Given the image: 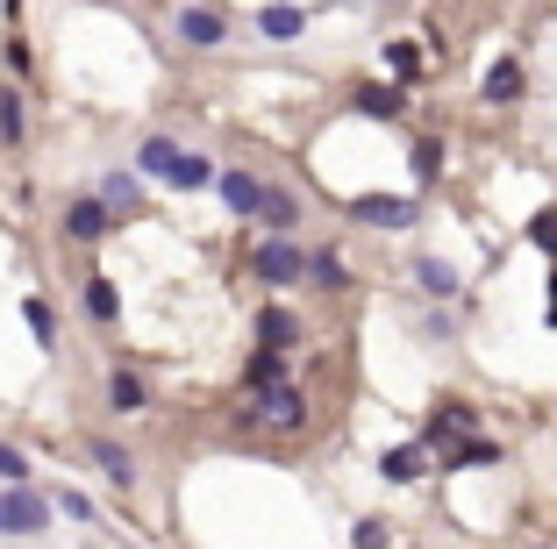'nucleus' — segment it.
Listing matches in <instances>:
<instances>
[{
  "instance_id": "obj_30",
  "label": "nucleus",
  "mask_w": 557,
  "mask_h": 549,
  "mask_svg": "<svg viewBox=\"0 0 557 549\" xmlns=\"http://www.w3.org/2000/svg\"><path fill=\"white\" fill-rule=\"evenodd\" d=\"M0 485H29V457L15 442H0Z\"/></svg>"
},
{
  "instance_id": "obj_32",
  "label": "nucleus",
  "mask_w": 557,
  "mask_h": 549,
  "mask_svg": "<svg viewBox=\"0 0 557 549\" xmlns=\"http://www.w3.org/2000/svg\"><path fill=\"white\" fill-rule=\"evenodd\" d=\"M358 549H386V521H358V535H350Z\"/></svg>"
},
{
  "instance_id": "obj_31",
  "label": "nucleus",
  "mask_w": 557,
  "mask_h": 549,
  "mask_svg": "<svg viewBox=\"0 0 557 549\" xmlns=\"http://www.w3.org/2000/svg\"><path fill=\"white\" fill-rule=\"evenodd\" d=\"M8 72H15V86L36 79V58H29V43H22V36H8Z\"/></svg>"
},
{
  "instance_id": "obj_1",
  "label": "nucleus",
  "mask_w": 557,
  "mask_h": 549,
  "mask_svg": "<svg viewBox=\"0 0 557 549\" xmlns=\"http://www.w3.org/2000/svg\"><path fill=\"white\" fill-rule=\"evenodd\" d=\"M250 272H258V286H272V292L308 286V242H294V236H264V242H250Z\"/></svg>"
},
{
  "instance_id": "obj_23",
  "label": "nucleus",
  "mask_w": 557,
  "mask_h": 549,
  "mask_svg": "<svg viewBox=\"0 0 557 549\" xmlns=\"http://www.w3.org/2000/svg\"><path fill=\"white\" fill-rule=\"evenodd\" d=\"M86 457H94V464H100V471H108V485H122V492H129V485H136V457H129V450H122V442H108V436H94V442H86Z\"/></svg>"
},
{
  "instance_id": "obj_13",
  "label": "nucleus",
  "mask_w": 557,
  "mask_h": 549,
  "mask_svg": "<svg viewBox=\"0 0 557 549\" xmlns=\"http://www.w3.org/2000/svg\"><path fill=\"white\" fill-rule=\"evenodd\" d=\"M294 378V357L286 350H250V364H244V392L258 400V392H272V386H286Z\"/></svg>"
},
{
  "instance_id": "obj_3",
  "label": "nucleus",
  "mask_w": 557,
  "mask_h": 549,
  "mask_svg": "<svg viewBox=\"0 0 557 549\" xmlns=\"http://www.w3.org/2000/svg\"><path fill=\"white\" fill-rule=\"evenodd\" d=\"M344 214L358 228H386V236H394V228H414V222H422V200H408V194H350Z\"/></svg>"
},
{
  "instance_id": "obj_19",
  "label": "nucleus",
  "mask_w": 557,
  "mask_h": 549,
  "mask_svg": "<svg viewBox=\"0 0 557 549\" xmlns=\"http://www.w3.org/2000/svg\"><path fill=\"white\" fill-rule=\"evenodd\" d=\"M164 186H172V194H214V164L200 158V150H180L172 172H164Z\"/></svg>"
},
{
  "instance_id": "obj_15",
  "label": "nucleus",
  "mask_w": 557,
  "mask_h": 549,
  "mask_svg": "<svg viewBox=\"0 0 557 549\" xmlns=\"http://www.w3.org/2000/svg\"><path fill=\"white\" fill-rule=\"evenodd\" d=\"M429 457H436L429 442H400V450L379 457V478L386 485H414V478H429Z\"/></svg>"
},
{
  "instance_id": "obj_10",
  "label": "nucleus",
  "mask_w": 557,
  "mask_h": 549,
  "mask_svg": "<svg viewBox=\"0 0 557 549\" xmlns=\"http://www.w3.org/2000/svg\"><path fill=\"white\" fill-rule=\"evenodd\" d=\"M522 93H529V65L515 58V50H500V58L486 65V79H479V100H486V108H515Z\"/></svg>"
},
{
  "instance_id": "obj_21",
  "label": "nucleus",
  "mask_w": 557,
  "mask_h": 549,
  "mask_svg": "<svg viewBox=\"0 0 557 549\" xmlns=\"http://www.w3.org/2000/svg\"><path fill=\"white\" fill-rule=\"evenodd\" d=\"M100 200L129 222V214H144V172H108L100 178Z\"/></svg>"
},
{
  "instance_id": "obj_6",
  "label": "nucleus",
  "mask_w": 557,
  "mask_h": 549,
  "mask_svg": "<svg viewBox=\"0 0 557 549\" xmlns=\"http://www.w3.org/2000/svg\"><path fill=\"white\" fill-rule=\"evenodd\" d=\"M50 528V500L36 485H0V535H44Z\"/></svg>"
},
{
  "instance_id": "obj_14",
  "label": "nucleus",
  "mask_w": 557,
  "mask_h": 549,
  "mask_svg": "<svg viewBox=\"0 0 557 549\" xmlns=\"http://www.w3.org/2000/svg\"><path fill=\"white\" fill-rule=\"evenodd\" d=\"M308 286L314 292H350V264H344L336 242H314V250H308Z\"/></svg>"
},
{
  "instance_id": "obj_2",
  "label": "nucleus",
  "mask_w": 557,
  "mask_h": 549,
  "mask_svg": "<svg viewBox=\"0 0 557 549\" xmlns=\"http://www.w3.org/2000/svg\"><path fill=\"white\" fill-rule=\"evenodd\" d=\"M244 428H278V436H300L308 428V392L286 378V386H272V392H258V400H244Z\"/></svg>"
},
{
  "instance_id": "obj_5",
  "label": "nucleus",
  "mask_w": 557,
  "mask_h": 549,
  "mask_svg": "<svg viewBox=\"0 0 557 549\" xmlns=\"http://www.w3.org/2000/svg\"><path fill=\"white\" fill-rule=\"evenodd\" d=\"M122 228V214L108 208L100 194H72L65 200V242H79V250H94V242H108Z\"/></svg>"
},
{
  "instance_id": "obj_22",
  "label": "nucleus",
  "mask_w": 557,
  "mask_h": 549,
  "mask_svg": "<svg viewBox=\"0 0 557 549\" xmlns=\"http://www.w3.org/2000/svg\"><path fill=\"white\" fill-rule=\"evenodd\" d=\"M22 328L36 336V350H44V357H58V314H50L44 292H22Z\"/></svg>"
},
{
  "instance_id": "obj_25",
  "label": "nucleus",
  "mask_w": 557,
  "mask_h": 549,
  "mask_svg": "<svg viewBox=\"0 0 557 549\" xmlns=\"http://www.w3.org/2000/svg\"><path fill=\"white\" fill-rule=\"evenodd\" d=\"M414 278H422V292H429V300H458V292H465L458 264H443V258H414Z\"/></svg>"
},
{
  "instance_id": "obj_28",
  "label": "nucleus",
  "mask_w": 557,
  "mask_h": 549,
  "mask_svg": "<svg viewBox=\"0 0 557 549\" xmlns=\"http://www.w3.org/2000/svg\"><path fill=\"white\" fill-rule=\"evenodd\" d=\"M408 164H414V186H436V172H443V136H414Z\"/></svg>"
},
{
  "instance_id": "obj_34",
  "label": "nucleus",
  "mask_w": 557,
  "mask_h": 549,
  "mask_svg": "<svg viewBox=\"0 0 557 549\" xmlns=\"http://www.w3.org/2000/svg\"><path fill=\"white\" fill-rule=\"evenodd\" d=\"M543 322L557 328V264H550V308H543Z\"/></svg>"
},
{
  "instance_id": "obj_35",
  "label": "nucleus",
  "mask_w": 557,
  "mask_h": 549,
  "mask_svg": "<svg viewBox=\"0 0 557 549\" xmlns=\"http://www.w3.org/2000/svg\"><path fill=\"white\" fill-rule=\"evenodd\" d=\"M0 15H8V29H15V22H22V0H0Z\"/></svg>"
},
{
  "instance_id": "obj_7",
  "label": "nucleus",
  "mask_w": 557,
  "mask_h": 549,
  "mask_svg": "<svg viewBox=\"0 0 557 549\" xmlns=\"http://www.w3.org/2000/svg\"><path fill=\"white\" fill-rule=\"evenodd\" d=\"M350 114H364V122H408V86L358 79V86H350Z\"/></svg>"
},
{
  "instance_id": "obj_12",
  "label": "nucleus",
  "mask_w": 557,
  "mask_h": 549,
  "mask_svg": "<svg viewBox=\"0 0 557 549\" xmlns=\"http://www.w3.org/2000/svg\"><path fill=\"white\" fill-rule=\"evenodd\" d=\"M379 65H386V79H394V86H422L429 79V72H422V43H414V36H386Z\"/></svg>"
},
{
  "instance_id": "obj_18",
  "label": "nucleus",
  "mask_w": 557,
  "mask_h": 549,
  "mask_svg": "<svg viewBox=\"0 0 557 549\" xmlns=\"http://www.w3.org/2000/svg\"><path fill=\"white\" fill-rule=\"evenodd\" d=\"M258 36H272V43H294V36H308V8H294V0H272V8H258Z\"/></svg>"
},
{
  "instance_id": "obj_16",
  "label": "nucleus",
  "mask_w": 557,
  "mask_h": 549,
  "mask_svg": "<svg viewBox=\"0 0 557 549\" xmlns=\"http://www.w3.org/2000/svg\"><path fill=\"white\" fill-rule=\"evenodd\" d=\"M258 350H286V357H294L300 350V314L272 300V308L258 314Z\"/></svg>"
},
{
  "instance_id": "obj_27",
  "label": "nucleus",
  "mask_w": 557,
  "mask_h": 549,
  "mask_svg": "<svg viewBox=\"0 0 557 549\" xmlns=\"http://www.w3.org/2000/svg\"><path fill=\"white\" fill-rule=\"evenodd\" d=\"M172 158H180V144H172V136H144L136 172H144V178H164V172H172Z\"/></svg>"
},
{
  "instance_id": "obj_8",
  "label": "nucleus",
  "mask_w": 557,
  "mask_h": 549,
  "mask_svg": "<svg viewBox=\"0 0 557 549\" xmlns=\"http://www.w3.org/2000/svg\"><path fill=\"white\" fill-rule=\"evenodd\" d=\"M264 186H272V178H258L250 164H222V172H214V194H222V208H230V214H244V222H258Z\"/></svg>"
},
{
  "instance_id": "obj_33",
  "label": "nucleus",
  "mask_w": 557,
  "mask_h": 549,
  "mask_svg": "<svg viewBox=\"0 0 557 549\" xmlns=\"http://www.w3.org/2000/svg\"><path fill=\"white\" fill-rule=\"evenodd\" d=\"M58 507H65L72 521H94V500H86V492H58Z\"/></svg>"
},
{
  "instance_id": "obj_20",
  "label": "nucleus",
  "mask_w": 557,
  "mask_h": 549,
  "mask_svg": "<svg viewBox=\"0 0 557 549\" xmlns=\"http://www.w3.org/2000/svg\"><path fill=\"white\" fill-rule=\"evenodd\" d=\"M479 464H500V442L465 436V442H450V450H436V471H479Z\"/></svg>"
},
{
  "instance_id": "obj_17",
  "label": "nucleus",
  "mask_w": 557,
  "mask_h": 549,
  "mask_svg": "<svg viewBox=\"0 0 557 549\" xmlns=\"http://www.w3.org/2000/svg\"><path fill=\"white\" fill-rule=\"evenodd\" d=\"M79 308H86V322H100V328H115L122 322V286L115 278H86V292H79Z\"/></svg>"
},
{
  "instance_id": "obj_11",
  "label": "nucleus",
  "mask_w": 557,
  "mask_h": 549,
  "mask_svg": "<svg viewBox=\"0 0 557 549\" xmlns=\"http://www.w3.org/2000/svg\"><path fill=\"white\" fill-rule=\"evenodd\" d=\"M300 222H308L300 194H286V186H264V200H258V228H264V236H294Z\"/></svg>"
},
{
  "instance_id": "obj_9",
  "label": "nucleus",
  "mask_w": 557,
  "mask_h": 549,
  "mask_svg": "<svg viewBox=\"0 0 557 549\" xmlns=\"http://www.w3.org/2000/svg\"><path fill=\"white\" fill-rule=\"evenodd\" d=\"M465 436H479V407L472 400H443L436 414L422 421V442H429V450H450V442H465Z\"/></svg>"
},
{
  "instance_id": "obj_26",
  "label": "nucleus",
  "mask_w": 557,
  "mask_h": 549,
  "mask_svg": "<svg viewBox=\"0 0 557 549\" xmlns=\"http://www.w3.org/2000/svg\"><path fill=\"white\" fill-rule=\"evenodd\" d=\"M29 144V114H22V86H0V150Z\"/></svg>"
},
{
  "instance_id": "obj_29",
  "label": "nucleus",
  "mask_w": 557,
  "mask_h": 549,
  "mask_svg": "<svg viewBox=\"0 0 557 549\" xmlns=\"http://www.w3.org/2000/svg\"><path fill=\"white\" fill-rule=\"evenodd\" d=\"M529 242H536L543 258H550V264H557V208H543V214H536V222H529Z\"/></svg>"
},
{
  "instance_id": "obj_24",
  "label": "nucleus",
  "mask_w": 557,
  "mask_h": 549,
  "mask_svg": "<svg viewBox=\"0 0 557 549\" xmlns=\"http://www.w3.org/2000/svg\"><path fill=\"white\" fill-rule=\"evenodd\" d=\"M108 407H115V414H144V407H150V386L129 372V364H115V372H108Z\"/></svg>"
},
{
  "instance_id": "obj_4",
  "label": "nucleus",
  "mask_w": 557,
  "mask_h": 549,
  "mask_svg": "<svg viewBox=\"0 0 557 549\" xmlns=\"http://www.w3.org/2000/svg\"><path fill=\"white\" fill-rule=\"evenodd\" d=\"M230 8H214V0H186L180 15H172V36H180L186 50H222L230 43Z\"/></svg>"
}]
</instances>
